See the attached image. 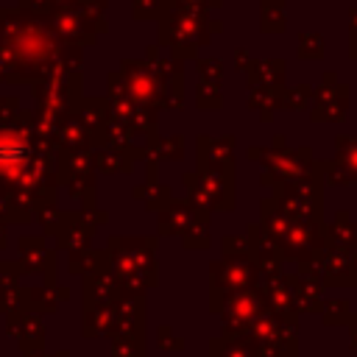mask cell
I'll return each mask as SVG.
<instances>
[]
</instances>
